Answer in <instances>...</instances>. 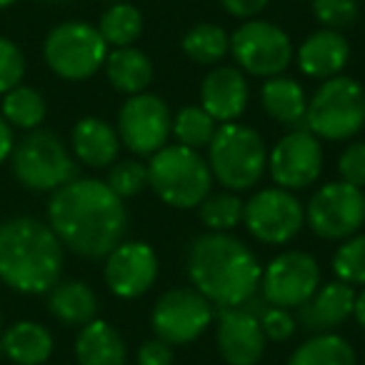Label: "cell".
I'll list each match as a JSON object with an SVG mask.
<instances>
[{"instance_id":"6da1fadb","label":"cell","mask_w":365,"mask_h":365,"mask_svg":"<svg viewBox=\"0 0 365 365\" xmlns=\"http://www.w3.org/2000/svg\"><path fill=\"white\" fill-rule=\"evenodd\" d=\"M48 225L63 248L83 258H106L128 230L125 203L98 178H73L53 190L48 203Z\"/></svg>"},{"instance_id":"7a4b0ae2","label":"cell","mask_w":365,"mask_h":365,"mask_svg":"<svg viewBox=\"0 0 365 365\" xmlns=\"http://www.w3.org/2000/svg\"><path fill=\"white\" fill-rule=\"evenodd\" d=\"M188 275L195 290L210 303L220 308H240L258 293L263 268L240 238L210 230L190 245Z\"/></svg>"},{"instance_id":"3957f363","label":"cell","mask_w":365,"mask_h":365,"mask_svg":"<svg viewBox=\"0 0 365 365\" xmlns=\"http://www.w3.org/2000/svg\"><path fill=\"white\" fill-rule=\"evenodd\" d=\"M63 243L38 218H11L0 223V280L26 295L48 293L61 280Z\"/></svg>"},{"instance_id":"277c9868","label":"cell","mask_w":365,"mask_h":365,"mask_svg":"<svg viewBox=\"0 0 365 365\" xmlns=\"http://www.w3.org/2000/svg\"><path fill=\"white\" fill-rule=\"evenodd\" d=\"M148 185L153 193L170 208H198L213 188V173L200 150L180 143L165 145L150 155L148 163Z\"/></svg>"},{"instance_id":"5b68a950","label":"cell","mask_w":365,"mask_h":365,"mask_svg":"<svg viewBox=\"0 0 365 365\" xmlns=\"http://www.w3.org/2000/svg\"><path fill=\"white\" fill-rule=\"evenodd\" d=\"M213 180L225 190H248L260 182L268 168V150L258 130L240 123H223L208 145Z\"/></svg>"},{"instance_id":"8992f818","label":"cell","mask_w":365,"mask_h":365,"mask_svg":"<svg viewBox=\"0 0 365 365\" xmlns=\"http://www.w3.org/2000/svg\"><path fill=\"white\" fill-rule=\"evenodd\" d=\"M308 130L323 140H348L365 125V88L350 76L320 83L305 108Z\"/></svg>"},{"instance_id":"52a82bcc","label":"cell","mask_w":365,"mask_h":365,"mask_svg":"<svg viewBox=\"0 0 365 365\" xmlns=\"http://www.w3.org/2000/svg\"><path fill=\"white\" fill-rule=\"evenodd\" d=\"M13 175L28 190H58L76 178V160L51 130H31L11 153Z\"/></svg>"},{"instance_id":"ba28073f","label":"cell","mask_w":365,"mask_h":365,"mask_svg":"<svg viewBox=\"0 0 365 365\" xmlns=\"http://www.w3.org/2000/svg\"><path fill=\"white\" fill-rule=\"evenodd\" d=\"M43 58L63 81H86L106 66L108 43L91 23L68 21L48 33Z\"/></svg>"},{"instance_id":"9c48e42d","label":"cell","mask_w":365,"mask_h":365,"mask_svg":"<svg viewBox=\"0 0 365 365\" xmlns=\"http://www.w3.org/2000/svg\"><path fill=\"white\" fill-rule=\"evenodd\" d=\"M230 53L248 76L275 78L283 76L293 61V41L280 26L255 18L230 36Z\"/></svg>"},{"instance_id":"30bf717a","label":"cell","mask_w":365,"mask_h":365,"mask_svg":"<svg viewBox=\"0 0 365 365\" xmlns=\"http://www.w3.org/2000/svg\"><path fill=\"white\" fill-rule=\"evenodd\" d=\"M213 320V308L205 295L195 288H173L158 298L150 313V325L155 338L175 345H190L208 330Z\"/></svg>"},{"instance_id":"8fae6325","label":"cell","mask_w":365,"mask_h":365,"mask_svg":"<svg viewBox=\"0 0 365 365\" xmlns=\"http://www.w3.org/2000/svg\"><path fill=\"white\" fill-rule=\"evenodd\" d=\"M308 225L323 240H345L365 223V193L350 182H325L305 210Z\"/></svg>"},{"instance_id":"7c38bea8","label":"cell","mask_w":365,"mask_h":365,"mask_svg":"<svg viewBox=\"0 0 365 365\" xmlns=\"http://www.w3.org/2000/svg\"><path fill=\"white\" fill-rule=\"evenodd\" d=\"M173 115L168 103L155 93L130 96L118 110V138L135 155H153L168 145Z\"/></svg>"},{"instance_id":"4fadbf2b","label":"cell","mask_w":365,"mask_h":365,"mask_svg":"<svg viewBox=\"0 0 365 365\" xmlns=\"http://www.w3.org/2000/svg\"><path fill=\"white\" fill-rule=\"evenodd\" d=\"M243 223L255 240L268 245H283L293 240L305 225V208L293 190L265 188L245 203Z\"/></svg>"},{"instance_id":"5bb4252c","label":"cell","mask_w":365,"mask_h":365,"mask_svg":"<svg viewBox=\"0 0 365 365\" xmlns=\"http://www.w3.org/2000/svg\"><path fill=\"white\" fill-rule=\"evenodd\" d=\"M263 298L275 308H300L320 288V265L305 250H285L275 255L260 278Z\"/></svg>"},{"instance_id":"9a60e30c","label":"cell","mask_w":365,"mask_h":365,"mask_svg":"<svg viewBox=\"0 0 365 365\" xmlns=\"http://www.w3.org/2000/svg\"><path fill=\"white\" fill-rule=\"evenodd\" d=\"M270 178L278 188L303 190L313 185L323 170V145L310 130L283 135L268 155Z\"/></svg>"},{"instance_id":"2e32d148","label":"cell","mask_w":365,"mask_h":365,"mask_svg":"<svg viewBox=\"0 0 365 365\" xmlns=\"http://www.w3.org/2000/svg\"><path fill=\"white\" fill-rule=\"evenodd\" d=\"M106 258L108 263L103 275H106L110 293L118 298H140L155 285L160 263H158L155 250L143 240H128V243L123 240Z\"/></svg>"},{"instance_id":"e0dca14e","label":"cell","mask_w":365,"mask_h":365,"mask_svg":"<svg viewBox=\"0 0 365 365\" xmlns=\"http://www.w3.org/2000/svg\"><path fill=\"white\" fill-rule=\"evenodd\" d=\"M215 340L228 365H255L265 353V335L260 320L245 308H223Z\"/></svg>"},{"instance_id":"ac0fdd59","label":"cell","mask_w":365,"mask_h":365,"mask_svg":"<svg viewBox=\"0 0 365 365\" xmlns=\"http://www.w3.org/2000/svg\"><path fill=\"white\" fill-rule=\"evenodd\" d=\"M250 88L243 71L233 66H218L203 78L200 86V108L215 123H233L248 108Z\"/></svg>"},{"instance_id":"d6986e66","label":"cell","mask_w":365,"mask_h":365,"mask_svg":"<svg viewBox=\"0 0 365 365\" xmlns=\"http://www.w3.org/2000/svg\"><path fill=\"white\" fill-rule=\"evenodd\" d=\"M350 61V46L340 31L320 28L310 33L298 48V68L308 78L315 81H328L340 76Z\"/></svg>"},{"instance_id":"ffe728a7","label":"cell","mask_w":365,"mask_h":365,"mask_svg":"<svg viewBox=\"0 0 365 365\" xmlns=\"http://www.w3.org/2000/svg\"><path fill=\"white\" fill-rule=\"evenodd\" d=\"M353 305H355L353 285L343 283V280H333V283L320 285L313 293V298L305 305H300V320H303L305 330L330 333L343 320H348V315H353Z\"/></svg>"},{"instance_id":"44dd1931","label":"cell","mask_w":365,"mask_h":365,"mask_svg":"<svg viewBox=\"0 0 365 365\" xmlns=\"http://www.w3.org/2000/svg\"><path fill=\"white\" fill-rule=\"evenodd\" d=\"M71 145L78 160L86 163L88 168H108L118 160L123 143L110 123L88 115L73 125Z\"/></svg>"},{"instance_id":"7402d4cb","label":"cell","mask_w":365,"mask_h":365,"mask_svg":"<svg viewBox=\"0 0 365 365\" xmlns=\"http://www.w3.org/2000/svg\"><path fill=\"white\" fill-rule=\"evenodd\" d=\"M48 310L68 328H83L98 315V295L83 280H58L48 290Z\"/></svg>"},{"instance_id":"603a6c76","label":"cell","mask_w":365,"mask_h":365,"mask_svg":"<svg viewBox=\"0 0 365 365\" xmlns=\"http://www.w3.org/2000/svg\"><path fill=\"white\" fill-rule=\"evenodd\" d=\"M0 353L16 365H43L53 355V335L36 320H21L0 335Z\"/></svg>"},{"instance_id":"cb8c5ba5","label":"cell","mask_w":365,"mask_h":365,"mask_svg":"<svg viewBox=\"0 0 365 365\" xmlns=\"http://www.w3.org/2000/svg\"><path fill=\"white\" fill-rule=\"evenodd\" d=\"M76 358L81 365H125V340L110 323L96 318L78 333Z\"/></svg>"},{"instance_id":"d4e9b609","label":"cell","mask_w":365,"mask_h":365,"mask_svg":"<svg viewBox=\"0 0 365 365\" xmlns=\"http://www.w3.org/2000/svg\"><path fill=\"white\" fill-rule=\"evenodd\" d=\"M260 106L280 125H298L305 118L308 98L298 81L285 76L265 78L260 88Z\"/></svg>"},{"instance_id":"484cf974","label":"cell","mask_w":365,"mask_h":365,"mask_svg":"<svg viewBox=\"0 0 365 365\" xmlns=\"http://www.w3.org/2000/svg\"><path fill=\"white\" fill-rule=\"evenodd\" d=\"M106 73L115 91L125 93V96H138V93H145L150 86L153 63L145 53L133 46L115 48L106 58Z\"/></svg>"},{"instance_id":"4316f807","label":"cell","mask_w":365,"mask_h":365,"mask_svg":"<svg viewBox=\"0 0 365 365\" xmlns=\"http://www.w3.org/2000/svg\"><path fill=\"white\" fill-rule=\"evenodd\" d=\"M285 365H358L355 350L343 335L318 333L300 343Z\"/></svg>"},{"instance_id":"83f0119b","label":"cell","mask_w":365,"mask_h":365,"mask_svg":"<svg viewBox=\"0 0 365 365\" xmlns=\"http://www.w3.org/2000/svg\"><path fill=\"white\" fill-rule=\"evenodd\" d=\"M182 53L198 66H215L230 51V38L220 26L198 23L182 36Z\"/></svg>"},{"instance_id":"f1b7e54d","label":"cell","mask_w":365,"mask_h":365,"mask_svg":"<svg viewBox=\"0 0 365 365\" xmlns=\"http://www.w3.org/2000/svg\"><path fill=\"white\" fill-rule=\"evenodd\" d=\"M46 113H48L46 98L36 88L16 86L3 98V118H6V123L11 128L36 130L46 120Z\"/></svg>"},{"instance_id":"f546056e","label":"cell","mask_w":365,"mask_h":365,"mask_svg":"<svg viewBox=\"0 0 365 365\" xmlns=\"http://www.w3.org/2000/svg\"><path fill=\"white\" fill-rule=\"evenodd\" d=\"M98 33L103 41L113 48H128L140 38L143 33V16L130 3H113L98 23Z\"/></svg>"},{"instance_id":"4dcf8cb0","label":"cell","mask_w":365,"mask_h":365,"mask_svg":"<svg viewBox=\"0 0 365 365\" xmlns=\"http://www.w3.org/2000/svg\"><path fill=\"white\" fill-rule=\"evenodd\" d=\"M215 130H218L215 120L200 106L180 108L178 115L173 118V135H175V140L185 148H193V150L208 148Z\"/></svg>"},{"instance_id":"1f68e13d","label":"cell","mask_w":365,"mask_h":365,"mask_svg":"<svg viewBox=\"0 0 365 365\" xmlns=\"http://www.w3.org/2000/svg\"><path fill=\"white\" fill-rule=\"evenodd\" d=\"M198 208L205 228H210L213 233H228L243 223L245 200H240L235 193H218L208 195Z\"/></svg>"},{"instance_id":"d6a6232c","label":"cell","mask_w":365,"mask_h":365,"mask_svg":"<svg viewBox=\"0 0 365 365\" xmlns=\"http://www.w3.org/2000/svg\"><path fill=\"white\" fill-rule=\"evenodd\" d=\"M335 280L348 285H365V233H355L340 243L333 255Z\"/></svg>"},{"instance_id":"836d02e7","label":"cell","mask_w":365,"mask_h":365,"mask_svg":"<svg viewBox=\"0 0 365 365\" xmlns=\"http://www.w3.org/2000/svg\"><path fill=\"white\" fill-rule=\"evenodd\" d=\"M106 182L120 200L133 198L148 185V165L138 160H118L108 170Z\"/></svg>"},{"instance_id":"e575fe53","label":"cell","mask_w":365,"mask_h":365,"mask_svg":"<svg viewBox=\"0 0 365 365\" xmlns=\"http://www.w3.org/2000/svg\"><path fill=\"white\" fill-rule=\"evenodd\" d=\"M313 16L323 28L343 33L358 23V0H313Z\"/></svg>"},{"instance_id":"d590c367","label":"cell","mask_w":365,"mask_h":365,"mask_svg":"<svg viewBox=\"0 0 365 365\" xmlns=\"http://www.w3.org/2000/svg\"><path fill=\"white\" fill-rule=\"evenodd\" d=\"M26 76V58L21 48L8 38H0V93L6 96L16 86H21Z\"/></svg>"},{"instance_id":"8d00e7d4","label":"cell","mask_w":365,"mask_h":365,"mask_svg":"<svg viewBox=\"0 0 365 365\" xmlns=\"http://www.w3.org/2000/svg\"><path fill=\"white\" fill-rule=\"evenodd\" d=\"M340 180L350 182L355 188H365V143H350L338 158Z\"/></svg>"},{"instance_id":"74e56055","label":"cell","mask_w":365,"mask_h":365,"mask_svg":"<svg viewBox=\"0 0 365 365\" xmlns=\"http://www.w3.org/2000/svg\"><path fill=\"white\" fill-rule=\"evenodd\" d=\"M258 320L265 340H273V343H283V340H288L295 333V318L285 308L265 305V310L258 315Z\"/></svg>"},{"instance_id":"f35d334b","label":"cell","mask_w":365,"mask_h":365,"mask_svg":"<svg viewBox=\"0 0 365 365\" xmlns=\"http://www.w3.org/2000/svg\"><path fill=\"white\" fill-rule=\"evenodd\" d=\"M138 365H173V348L160 338L145 340L138 348Z\"/></svg>"},{"instance_id":"ab89813d","label":"cell","mask_w":365,"mask_h":365,"mask_svg":"<svg viewBox=\"0 0 365 365\" xmlns=\"http://www.w3.org/2000/svg\"><path fill=\"white\" fill-rule=\"evenodd\" d=\"M270 0H220V6H223L225 13H230L233 18H253L258 16L260 11H265Z\"/></svg>"},{"instance_id":"60d3db41","label":"cell","mask_w":365,"mask_h":365,"mask_svg":"<svg viewBox=\"0 0 365 365\" xmlns=\"http://www.w3.org/2000/svg\"><path fill=\"white\" fill-rule=\"evenodd\" d=\"M13 148H16V138H13V128L6 123V118L0 115V163H6L11 158Z\"/></svg>"},{"instance_id":"b9f144b4","label":"cell","mask_w":365,"mask_h":365,"mask_svg":"<svg viewBox=\"0 0 365 365\" xmlns=\"http://www.w3.org/2000/svg\"><path fill=\"white\" fill-rule=\"evenodd\" d=\"M353 315L358 320V325L365 330V290L355 295V305H353Z\"/></svg>"},{"instance_id":"7bdbcfd3","label":"cell","mask_w":365,"mask_h":365,"mask_svg":"<svg viewBox=\"0 0 365 365\" xmlns=\"http://www.w3.org/2000/svg\"><path fill=\"white\" fill-rule=\"evenodd\" d=\"M18 0H0V11H3V8H11V6H16Z\"/></svg>"},{"instance_id":"ee69618b","label":"cell","mask_w":365,"mask_h":365,"mask_svg":"<svg viewBox=\"0 0 365 365\" xmlns=\"http://www.w3.org/2000/svg\"><path fill=\"white\" fill-rule=\"evenodd\" d=\"M0 328H3V313H0Z\"/></svg>"},{"instance_id":"f6af8a7d","label":"cell","mask_w":365,"mask_h":365,"mask_svg":"<svg viewBox=\"0 0 365 365\" xmlns=\"http://www.w3.org/2000/svg\"><path fill=\"white\" fill-rule=\"evenodd\" d=\"M108 3H120V0H108Z\"/></svg>"},{"instance_id":"bcb514c9","label":"cell","mask_w":365,"mask_h":365,"mask_svg":"<svg viewBox=\"0 0 365 365\" xmlns=\"http://www.w3.org/2000/svg\"><path fill=\"white\" fill-rule=\"evenodd\" d=\"M51 3H63V0H51Z\"/></svg>"},{"instance_id":"7dc6e473","label":"cell","mask_w":365,"mask_h":365,"mask_svg":"<svg viewBox=\"0 0 365 365\" xmlns=\"http://www.w3.org/2000/svg\"><path fill=\"white\" fill-rule=\"evenodd\" d=\"M363 88H365V86H363Z\"/></svg>"}]
</instances>
